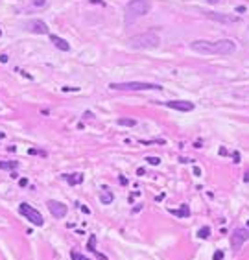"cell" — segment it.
<instances>
[{
	"label": "cell",
	"instance_id": "obj_1",
	"mask_svg": "<svg viewBox=\"0 0 249 260\" xmlns=\"http://www.w3.org/2000/svg\"><path fill=\"white\" fill-rule=\"evenodd\" d=\"M190 50H194L196 54L201 56H231L236 50V43L231 39H220V41H199L190 43Z\"/></svg>",
	"mask_w": 249,
	"mask_h": 260
},
{
	"label": "cell",
	"instance_id": "obj_2",
	"mask_svg": "<svg viewBox=\"0 0 249 260\" xmlns=\"http://www.w3.org/2000/svg\"><path fill=\"white\" fill-rule=\"evenodd\" d=\"M161 44V37L155 30L151 32H144L140 35H135L129 39V46L137 48V50H146V48H157Z\"/></svg>",
	"mask_w": 249,
	"mask_h": 260
},
{
	"label": "cell",
	"instance_id": "obj_3",
	"mask_svg": "<svg viewBox=\"0 0 249 260\" xmlns=\"http://www.w3.org/2000/svg\"><path fill=\"white\" fill-rule=\"evenodd\" d=\"M149 9H151L149 0H129L126 4V22L131 24L135 19H140L149 13Z\"/></svg>",
	"mask_w": 249,
	"mask_h": 260
},
{
	"label": "cell",
	"instance_id": "obj_4",
	"mask_svg": "<svg viewBox=\"0 0 249 260\" xmlns=\"http://www.w3.org/2000/svg\"><path fill=\"white\" fill-rule=\"evenodd\" d=\"M109 87L113 91H161V85L157 83H144V81H127V83H111Z\"/></svg>",
	"mask_w": 249,
	"mask_h": 260
},
{
	"label": "cell",
	"instance_id": "obj_5",
	"mask_svg": "<svg viewBox=\"0 0 249 260\" xmlns=\"http://www.w3.org/2000/svg\"><path fill=\"white\" fill-rule=\"evenodd\" d=\"M19 212H21L28 221H32L33 225H37V227H41V225L44 223L41 212L35 210V208H33L32 205H28V203H21V205H19Z\"/></svg>",
	"mask_w": 249,
	"mask_h": 260
},
{
	"label": "cell",
	"instance_id": "obj_6",
	"mask_svg": "<svg viewBox=\"0 0 249 260\" xmlns=\"http://www.w3.org/2000/svg\"><path fill=\"white\" fill-rule=\"evenodd\" d=\"M246 240H249V229H243V227L235 229L232 234H231V246L235 249H240Z\"/></svg>",
	"mask_w": 249,
	"mask_h": 260
},
{
	"label": "cell",
	"instance_id": "obj_7",
	"mask_svg": "<svg viewBox=\"0 0 249 260\" xmlns=\"http://www.w3.org/2000/svg\"><path fill=\"white\" fill-rule=\"evenodd\" d=\"M46 205H48V210H50V214H52L54 218H59V219H61V218L67 216V212H68L67 205L61 203V201H54V199H50Z\"/></svg>",
	"mask_w": 249,
	"mask_h": 260
},
{
	"label": "cell",
	"instance_id": "obj_8",
	"mask_svg": "<svg viewBox=\"0 0 249 260\" xmlns=\"http://www.w3.org/2000/svg\"><path fill=\"white\" fill-rule=\"evenodd\" d=\"M208 19L216 22H223V24H238L240 17L238 15H221V13H208Z\"/></svg>",
	"mask_w": 249,
	"mask_h": 260
},
{
	"label": "cell",
	"instance_id": "obj_9",
	"mask_svg": "<svg viewBox=\"0 0 249 260\" xmlns=\"http://www.w3.org/2000/svg\"><path fill=\"white\" fill-rule=\"evenodd\" d=\"M166 105L170 109H175V111H192L194 109V103L192 102H186V100H170V102H166Z\"/></svg>",
	"mask_w": 249,
	"mask_h": 260
},
{
	"label": "cell",
	"instance_id": "obj_10",
	"mask_svg": "<svg viewBox=\"0 0 249 260\" xmlns=\"http://www.w3.org/2000/svg\"><path fill=\"white\" fill-rule=\"evenodd\" d=\"M28 30L30 32H33V33H41V35H44V33H48V26H46V22H43V21H30L28 22Z\"/></svg>",
	"mask_w": 249,
	"mask_h": 260
},
{
	"label": "cell",
	"instance_id": "obj_11",
	"mask_svg": "<svg viewBox=\"0 0 249 260\" xmlns=\"http://www.w3.org/2000/svg\"><path fill=\"white\" fill-rule=\"evenodd\" d=\"M50 41L54 43V46H56V48L61 50V52H68V50H70V44L65 41V39L57 37V35H50Z\"/></svg>",
	"mask_w": 249,
	"mask_h": 260
},
{
	"label": "cell",
	"instance_id": "obj_12",
	"mask_svg": "<svg viewBox=\"0 0 249 260\" xmlns=\"http://www.w3.org/2000/svg\"><path fill=\"white\" fill-rule=\"evenodd\" d=\"M87 247H89V251H91V253H94V254H96V257H98V260H107V257H105V254L98 253V249H96V236H94V234H91V240H89Z\"/></svg>",
	"mask_w": 249,
	"mask_h": 260
},
{
	"label": "cell",
	"instance_id": "obj_13",
	"mask_svg": "<svg viewBox=\"0 0 249 260\" xmlns=\"http://www.w3.org/2000/svg\"><path fill=\"white\" fill-rule=\"evenodd\" d=\"M65 179L68 181V184H81L83 183V173H67V175H63Z\"/></svg>",
	"mask_w": 249,
	"mask_h": 260
},
{
	"label": "cell",
	"instance_id": "obj_14",
	"mask_svg": "<svg viewBox=\"0 0 249 260\" xmlns=\"http://www.w3.org/2000/svg\"><path fill=\"white\" fill-rule=\"evenodd\" d=\"M173 216H177V218H188L190 216V208H188V205H181V208L179 210H170Z\"/></svg>",
	"mask_w": 249,
	"mask_h": 260
},
{
	"label": "cell",
	"instance_id": "obj_15",
	"mask_svg": "<svg viewBox=\"0 0 249 260\" xmlns=\"http://www.w3.org/2000/svg\"><path fill=\"white\" fill-rule=\"evenodd\" d=\"M113 199H114V196H113L111 192H109L107 188H105V192H102V196H100V201H102L103 205H111Z\"/></svg>",
	"mask_w": 249,
	"mask_h": 260
},
{
	"label": "cell",
	"instance_id": "obj_16",
	"mask_svg": "<svg viewBox=\"0 0 249 260\" xmlns=\"http://www.w3.org/2000/svg\"><path fill=\"white\" fill-rule=\"evenodd\" d=\"M19 166L17 161H0V170H15Z\"/></svg>",
	"mask_w": 249,
	"mask_h": 260
},
{
	"label": "cell",
	"instance_id": "obj_17",
	"mask_svg": "<svg viewBox=\"0 0 249 260\" xmlns=\"http://www.w3.org/2000/svg\"><path fill=\"white\" fill-rule=\"evenodd\" d=\"M118 126L135 127V126H137V120H135V118H118Z\"/></svg>",
	"mask_w": 249,
	"mask_h": 260
},
{
	"label": "cell",
	"instance_id": "obj_18",
	"mask_svg": "<svg viewBox=\"0 0 249 260\" xmlns=\"http://www.w3.org/2000/svg\"><path fill=\"white\" fill-rule=\"evenodd\" d=\"M197 236L201 238V240H205V238H208L210 236V227H208V225H205V227H201L197 231Z\"/></svg>",
	"mask_w": 249,
	"mask_h": 260
},
{
	"label": "cell",
	"instance_id": "obj_19",
	"mask_svg": "<svg viewBox=\"0 0 249 260\" xmlns=\"http://www.w3.org/2000/svg\"><path fill=\"white\" fill-rule=\"evenodd\" d=\"M70 258H72V260H91V258L83 257V254L78 253V251H70Z\"/></svg>",
	"mask_w": 249,
	"mask_h": 260
},
{
	"label": "cell",
	"instance_id": "obj_20",
	"mask_svg": "<svg viewBox=\"0 0 249 260\" xmlns=\"http://www.w3.org/2000/svg\"><path fill=\"white\" fill-rule=\"evenodd\" d=\"M146 161H148L149 164H151V166H157V164L161 162V159H159V157H148Z\"/></svg>",
	"mask_w": 249,
	"mask_h": 260
},
{
	"label": "cell",
	"instance_id": "obj_21",
	"mask_svg": "<svg viewBox=\"0 0 249 260\" xmlns=\"http://www.w3.org/2000/svg\"><path fill=\"white\" fill-rule=\"evenodd\" d=\"M33 6L35 8H44L46 6V0H33Z\"/></svg>",
	"mask_w": 249,
	"mask_h": 260
},
{
	"label": "cell",
	"instance_id": "obj_22",
	"mask_svg": "<svg viewBox=\"0 0 249 260\" xmlns=\"http://www.w3.org/2000/svg\"><path fill=\"white\" fill-rule=\"evenodd\" d=\"M223 258V251H216L212 254V260H221Z\"/></svg>",
	"mask_w": 249,
	"mask_h": 260
},
{
	"label": "cell",
	"instance_id": "obj_23",
	"mask_svg": "<svg viewBox=\"0 0 249 260\" xmlns=\"http://www.w3.org/2000/svg\"><path fill=\"white\" fill-rule=\"evenodd\" d=\"M79 208H81V212H83V214H91V208L85 207V205H79Z\"/></svg>",
	"mask_w": 249,
	"mask_h": 260
},
{
	"label": "cell",
	"instance_id": "obj_24",
	"mask_svg": "<svg viewBox=\"0 0 249 260\" xmlns=\"http://www.w3.org/2000/svg\"><path fill=\"white\" fill-rule=\"evenodd\" d=\"M19 184H21V186L24 188V186H28V179L26 177H22V179H19Z\"/></svg>",
	"mask_w": 249,
	"mask_h": 260
},
{
	"label": "cell",
	"instance_id": "obj_25",
	"mask_svg": "<svg viewBox=\"0 0 249 260\" xmlns=\"http://www.w3.org/2000/svg\"><path fill=\"white\" fill-rule=\"evenodd\" d=\"M232 159H235V162H240V153L235 151V153H232Z\"/></svg>",
	"mask_w": 249,
	"mask_h": 260
},
{
	"label": "cell",
	"instance_id": "obj_26",
	"mask_svg": "<svg viewBox=\"0 0 249 260\" xmlns=\"http://www.w3.org/2000/svg\"><path fill=\"white\" fill-rule=\"evenodd\" d=\"M63 91L68 92V91H79V89H78V87H63Z\"/></svg>",
	"mask_w": 249,
	"mask_h": 260
},
{
	"label": "cell",
	"instance_id": "obj_27",
	"mask_svg": "<svg viewBox=\"0 0 249 260\" xmlns=\"http://www.w3.org/2000/svg\"><path fill=\"white\" fill-rule=\"evenodd\" d=\"M0 63H8V56H6V54H2V56H0Z\"/></svg>",
	"mask_w": 249,
	"mask_h": 260
},
{
	"label": "cell",
	"instance_id": "obj_28",
	"mask_svg": "<svg viewBox=\"0 0 249 260\" xmlns=\"http://www.w3.org/2000/svg\"><path fill=\"white\" fill-rule=\"evenodd\" d=\"M243 11H246V6H238L236 8V13H243Z\"/></svg>",
	"mask_w": 249,
	"mask_h": 260
},
{
	"label": "cell",
	"instance_id": "obj_29",
	"mask_svg": "<svg viewBox=\"0 0 249 260\" xmlns=\"http://www.w3.org/2000/svg\"><path fill=\"white\" fill-rule=\"evenodd\" d=\"M243 181H246V183H249V170H247L246 173H243Z\"/></svg>",
	"mask_w": 249,
	"mask_h": 260
},
{
	"label": "cell",
	"instance_id": "obj_30",
	"mask_svg": "<svg viewBox=\"0 0 249 260\" xmlns=\"http://www.w3.org/2000/svg\"><path fill=\"white\" fill-rule=\"evenodd\" d=\"M137 173H138V175H144V173H146V170H144V168H138Z\"/></svg>",
	"mask_w": 249,
	"mask_h": 260
},
{
	"label": "cell",
	"instance_id": "obj_31",
	"mask_svg": "<svg viewBox=\"0 0 249 260\" xmlns=\"http://www.w3.org/2000/svg\"><path fill=\"white\" fill-rule=\"evenodd\" d=\"M118 181H120L122 184H127V179L126 177H118Z\"/></svg>",
	"mask_w": 249,
	"mask_h": 260
},
{
	"label": "cell",
	"instance_id": "obj_32",
	"mask_svg": "<svg viewBox=\"0 0 249 260\" xmlns=\"http://www.w3.org/2000/svg\"><path fill=\"white\" fill-rule=\"evenodd\" d=\"M194 175H201V170H199V168H194Z\"/></svg>",
	"mask_w": 249,
	"mask_h": 260
},
{
	"label": "cell",
	"instance_id": "obj_33",
	"mask_svg": "<svg viewBox=\"0 0 249 260\" xmlns=\"http://www.w3.org/2000/svg\"><path fill=\"white\" fill-rule=\"evenodd\" d=\"M91 2H94V4H102V6H105V2H102V0H91Z\"/></svg>",
	"mask_w": 249,
	"mask_h": 260
},
{
	"label": "cell",
	"instance_id": "obj_34",
	"mask_svg": "<svg viewBox=\"0 0 249 260\" xmlns=\"http://www.w3.org/2000/svg\"><path fill=\"white\" fill-rule=\"evenodd\" d=\"M207 2H208V4H218L220 0H207Z\"/></svg>",
	"mask_w": 249,
	"mask_h": 260
},
{
	"label": "cell",
	"instance_id": "obj_35",
	"mask_svg": "<svg viewBox=\"0 0 249 260\" xmlns=\"http://www.w3.org/2000/svg\"><path fill=\"white\" fill-rule=\"evenodd\" d=\"M4 137H6V135H4V133H2V131H0V138H4Z\"/></svg>",
	"mask_w": 249,
	"mask_h": 260
},
{
	"label": "cell",
	"instance_id": "obj_36",
	"mask_svg": "<svg viewBox=\"0 0 249 260\" xmlns=\"http://www.w3.org/2000/svg\"><path fill=\"white\" fill-rule=\"evenodd\" d=\"M247 229H249V219H247Z\"/></svg>",
	"mask_w": 249,
	"mask_h": 260
},
{
	"label": "cell",
	"instance_id": "obj_37",
	"mask_svg": "<svg viewBox=\"0 0 249 260\" xmlns=\"http://www.w3.org/2000/svg\"><path fill=\"white\" fill-rule=\"evenodd\" d=\"M0 35H2V30H0Z\"/></svg>",
	"mask_w": 249,
	"mask_h": 260
}]
</instances>
